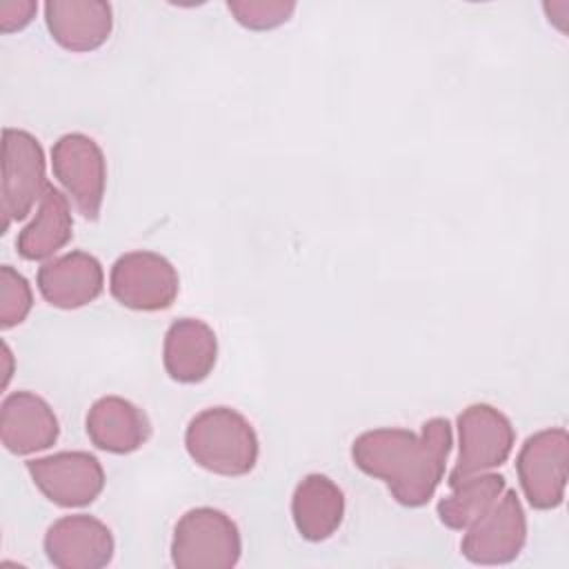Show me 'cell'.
Masks as SVG:
<instances>
[{
    "label": "cell",
    "mask_w": 569,
    "mask_h": 569,
    "mask_svg": "<svg viewBox=\"0 0 569 569\" xmlns=\"http://www.w3.org/2000/svg\"><path fill=\"white\" fill-rule=\"evenodd\" d=\"M451 445V422L431 418L420 433L402 427L365 431L353 440L351 458L362 473L382 480L396 502L416 509L427 505L442 482Z\"/></svg>",
    "instance_id": "obj_1"
},
{
    "label": "cell",
    "mask_w": 569,
    "mask_h": 569,
    "mask_svg": "<svg viewBox=\"0 0 569 569\" xmlns=\"http://www.w3.org/2000/svg\"><path fill=\"white\" fill-rule=\"evenodd\" d=\"M184 447L191 460L218 476L249 473L260 453L251 422L231 407H209L196 413L184 431Z\"/></svg>",
    "instance_id": "obj_2"
},
{
    "label": "cell",
    "mask_w": 569,
    "mask_h": 569,
    "mask_svg": "<svg viewBox=\"0 0 569 569\" xmlns=\"http://www.w3.org/2000/svg\"><path fill=\"white\" fill-rule=\"evenodd\" d=\"M240 553L238 525L220 509H189L173 527L171 562L178 569H231Z\"/></svg>",
    "instance_id": "obj_3"
},
{
    "label": "cell",
    "mask_w": 569,
    "mask_h": 569,
    "mask_svg": "<svg viewBox=\"0 0 569 569\" xmlns=\"http://www.w3.org/2000/svg\"><path fill=\"white\" fill-rule=\"evenodd\" d=\"M513 442L511 420L493 405L476 402L462 409L458 416V458L447 480L449 487L505 465Z\"/></svg>",
    "instance_id": "obj_4"
},
{
    "label": "cell",
    "mask_w": 569,
    "mask_h": 569,
    "mask_svg": "<svg viewBox=\"0 0 569 569\" xmlns=\"http://www.w3.org/2000/svg\"><path fill=\"white\" fill-rule=\"evenodd\" d=\"M47 187L42 144L29 131L7 127L2 131V233L31 213Z\"/></svg>",
    "instance_id": "obj_5"
},
{
    "label": "cell",
    "mask_w": 569,
    "mask_h": 569,
    "mask_svg": "<svg viewBox=\"0 0 569 569\" xmlns=\"http://www.w3.org/2000/svg\"><path fill=\"white\" fill-rule=\"evenodd\" d=\"M569 436L562 427L536 431L525 440L516 458V471L527 502L549 511L562 505L567 489Z\"/></svg>",
    "instance_id": "obj_6"
},
{
    "label": "cell",
    "mask_w": 569,
    "mask_h": 569,
    "mask_svg": "<svg viewBox=\"0 0 569 569\" xmlns=\"http://www.w3.org/2000/svg\"><path fill=\"white\" fill-rule=\"evenodd\" d=\"M53 176L87 220H98L107 189V160L100 144L80 133H64L51 147Z\"/></svg>",
    "instance_id": "obj_7"
},
{
    "label": "cell",
    "mask_w": 569,
    "mask_h": 569,
    "mask_svg": "<svg viewBox=\"0 0 569 569\" xmlns=\"http://www.w3.org/2000/svg\"><path fill=\"white\" fill-rule=\"evenodd\" d=\"M111 296L133 311H162L180 291L176 267L156 251L122 253L109 273Z\"/></svg>",
    "instance_id": "obj_8"
},
{
    "label": "cell",
    "mask_w": 569,
    "mask_h": 569,
    "mask_svg": "<svg viewBox=\"0 0 569 569\" xmlns=\"http://www.w3.org/2000/svg\"><path fill=\"white\" fill-rule=\"evenodd\" d=\"M527 542V516L513 489H505L491 509L465 529L462 556L473 565H507Z\"/></svg>",
    "instance_id": "obj_9"
},
{
    "label": "cell",
    "mask_w": 569,
    "mask_h": 569,
    "mask_svg": "<svg viewBox=\"0 0 569 569\" xmlns=\"http://www.w3.org/2000/svg\"><path fill=\"white\" fill-rule=\"evenodd\" d=\"M33 485L58 507H87L104 489V469L89 451H58L27 460Z\"/></svg>",
    "instance_id": "obj_10"
},
{
    "label": "cell",
    "mask_w": 569,
    "mask_h": 569,
    "mask_svg": "<svg viewBox=\"0 0 569 569\" xmlns=\"http://www.w3.org/2000/svg\"><path fill=\"white\" fill-rule=\"evenodd\" d=\"M111 529L89 516L58 518L44 533V553L58 569H100L113 558Z\"/></svg>",
    "instance_id": "obj_11"
},
{
    "label": "cell",
    "mask_w": 569,
    "mask_h": 569,
    "mask_svg": "<svg viewBox=\"0 0 569 569\" xmlns=\"http://www.w3.org/2000/svg\"><path fill=\"white\" fill-rule=\"evenodd\" d=\"M36 284L51 307L80 309L102 293L104 271L96 256L69 251L47 260L38 269Z\"/></svg>",
    "instance_id": "obj_12"
},
{
    "label": "cell",
    "mask_w": 569,
    "mask_h": 569,
    "mask_svg": "<svg viewBox=\"0 0 569 569\" xmlns=\"http://www.w3.org/2000/svg\"><path fill=\"white\" fill-rule=\"evenodd\" d=\"M60 433L51 405L33 391H13L2 400L0 440L7 451L29 456L49 449Z\"/></svg>",
    "instance_id": "obj_13"
},
{
    "label": "cell",
    "mask_w": 569,
    "mask_h": 569,
    "mask_svg": "<svg viewBox=\"0 0 569 569\" xmlns=\"http://www.w3.org/2000/svg\"><path fill=\"white\" fill-rule=\"evenodd\" d=\"M44 22L62 49L93 51L109 40L113 11L104 0H47Z\"/></svg>",
    "instance_id": "obj_14"
},
{
    "label": "cell",
    "mask_w": 569,
    "mask_h": 569,
    "mask_svg": "<svg viewBox=\"0 0 569 569\" xmlns=\"http://www.w3.org/2000/svg\"><path fill=\"white\" fill-rule=\"evenodd\" d=\"M218 360V338L200 318H178L169 325L162 345V365L171 380L193 385L204 380Z\"/></svg>",
    "instance_id": "obj_15"
},
{
    "label": "cell",
    "mask_w": 569,
    "mask_h": 569,
    "mask_svg": "<svg viewBox=\"0 0 569 569\" xmlns=\"http://www.w3.org/2000/svg\"><path fill=\"white\" fill-rule=\"evenodd\" d=\"M89 440L109 453H131L140 449L151 436L147 413L127 398L102 396L87 411Z\"/></svg>",
    "instance_id": "obj_16"
},
{
    "label": "cell",
    "mask_w": 569,
    "mask_h": 569,
    "mask_svg": "<svg viewBox=\"0 0 569 569\" xmlns=\"http://www.w3.org/2000/svg\"><path fill=\"white\" fill-rule=\"evenodd\" d=\"M291 516L298 533L305 540H327L342 522L345 493L329 476L309 473L293 489Z\"/></svg>",
    "instance_id": "obj_17"
},
{
    "label": "cell",
    "mask_w": 569,
    "mask_h": 569,
    "mask_svg": "<svg viewBox=\"0 0 569 569\" xmlns=\"http://www.w3.org/2000/svg\"><path fill=\"white\" fill-rule=\"evenodd\" d=\"M73 236L69 196L49 184L38 202V211L16 238L18 256L24 260H51Z\"/></svg>",
    "instance_id": "obj_18"
},
{
    "label": "cell",
    "mask_w": 569,
    "mask_h": 569,
    "mask_svg": "<svg viewBox=\"0 0 569 569\" xmlns=\"http://www.w3.org/2000/svg\"><path fill=\"white\" fill-rule=\"evenodd\" d=\"M507 489V480L500 473H478L471 478H465L462 482L451 487V493H447L436 511L445 527L465 531L471 522H476L480 516H485L491 505L502 496Z\"/></svg>",
    "instance_id": "obj_19"
},
{
    "label": "cell",
    "mask_w": 569,
    "mask_h": 569,
    "mask_svg": "<svg viewBox=\"0 0 569 569\" xmlns=\"http://www.w3.org/2000/svg\"><path fill=\"white\" fill-rule=\"evenodd\" d=\"M33 307L29 280L11 264L0 267V329L20 325Z\"/></svg>",
    "instance_id": "obj_20"
},
{
    "label": "cell",
    "mask_w": 569,
    "mask_h": 569,
    "mask_svg": "<svg viewBox=\"0 0 569 569\" xmlns=\"http://www.w3.org/2000/svg\"><path fill=\"white\" fill-rule=\"evenodd\" d=\"M227 9L231 16L251 31H269L284 24L293 11L291 0H229Z\"/></svg>",
    "instance_id": "obj_21"
},
{
    "label": "cell",
    "mask_w": 569,
    "mask_h": 569,
    "mask_svg": "<svg viewBox=\"0 0 569 569\" xmlns=\"http://www.w3.org/2000/svg\"><path fill=\"white\" fill-rule=\"evenodd\" d=\"M38 11V2L33 0H4L0 2V31L11 33L24 29Z\"/></svg>",
    "instance_id": "obj_22"
}]
</instances>
